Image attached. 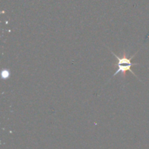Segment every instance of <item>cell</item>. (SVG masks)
I'll return each instance as SVG.
<instances>
[{
    "mask_svg": "<svg viewBox=\"0 0 149 149\" xmlns=\"http://www.w3.org/2000/svg\"><path fill=\"white\" fill-rule=\"evenodd\" d=\"M108 49H109V50H110V52L113 54V56L115 57V58L117 60V63H116V65H115L116 66H117V70L115 72V73L113 74V76L111 77V79H112L113 76H115L116 75L119 74V73L122 74V77H125L126 72H127V71L131 72L132 74L134 75L135 77L138 78V77L137 76V75L135 74V73L133 72L131 68L132 66H133L139 65L138 63H132L131 62V59L133 58V57H134V55H136L137 52L135 54H134V55H132L131 57L129 58V56L126 55V53L125 52H124V54L122 55H121V56H119V55H117V54L114 53V52H113V51H112L109 48V47H108Z\"/></svg>",
    "mask_w": 149,
    "mask_h": 149,
    "instance_id": "6da1fadb",
    "label": "cell"
},
{
    "mask_svg": "<svg viewBox=\"0 0 149 149\" xmlns=\"http://www.w3.org/2000/svg\"><path fill=\"white\" fill-rule=\"evenodd\" d=\"M9 76V73L7 72V71H5V74H2V77L5 78V79H6V78L8 77Z\"/></svg>",
    "mask_w": 149,
    "mask_h": 149,
    "instance_id": "7a4b0ae2",
    "label": "cell"
}]
</instances>
